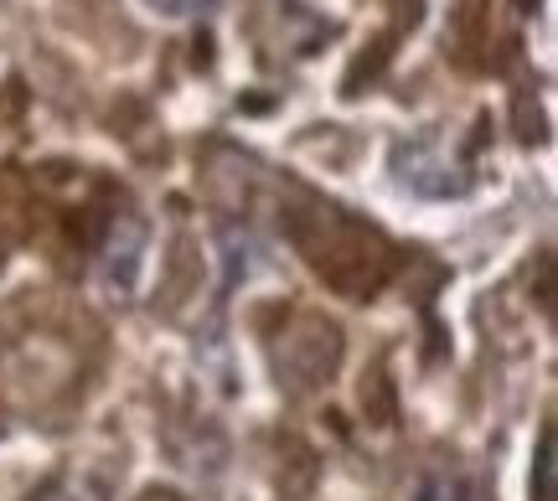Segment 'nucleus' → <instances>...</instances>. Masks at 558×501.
Returning <instances> with one entry per match:
<instances>
[{
	"label": "nucleus",
	"instance_id": "f257e3e1",
	"mask_svg": "<svg viewBox=\"0 0 558 501\" xmlns=\"http://www.w3.org/2000/svg\"><path fill=\"white\" fill-rule=\"evenodd\" d=\"M393 171L409 192L418 197H460L471 186V171L460 166V156L439 135H414L393 150Z\"/></svg>",
	"mask_w": 558,
	"mask_h": 501
},
{
	"label": "nucleus",
	"instance_id": "f03ea898",
	"mask_svg": "<svg viewBox=\"0 0 558 501\" xmlns=\"http://www.w3.org/2000/svg\"><path fill=\"white\" fill-rule=\"evenodd\" d=\"M140 259H145V222L140 218H114L109 239L99 248V280L109 295H130L140 280Z\"/></svg>",
	"mask_w": 558,
	"mask_h": 501
},
{
	"label": "nucleus",
	"instance_id": "7ed1b4c3",
	"mask_svg": "<svg viewBox=\"0 0 558 501\" xmlns=\"http://www.w3.org/2000/svg\"><path fill=\"white\" fill-rule=\"evenodd\" d=\"M533 497L538 501H554V424H543L538 435V461H533Z\"/></svg>",
	"mask_w": 558,
	"mask_h": 501
},
{
	"label": "nucleus",
	"instance_id": "20e7f679",
	"mask_svg": "<svg viewBox=\"0 0 558 501\" xmlns=\"http://www.w3.org/2000/svg\"><path fill=\"white\" fill-rule=\"evenodd\" d=\"M418 501H476V491L465 481H456V476H435V481L418 491Z\"/></svg>",
	"mask_w": 558,
	"mask_h": 501
},
{
	"label": "nucleus",
	"instance_id": "39448f33",
	"mask_svg": "<svg viewBox=\"0 0 558 501\" xmlns=\"http://www.w3.org/2000/svg\"><path fill=\"white\" fill-rule=\"evenodd\" d=\"M156 16H171V21H186V16H207L218 0H145Z\"/></svg>",
	"mask_w": 558,
	"mask_h": 501
}]
</instances>
